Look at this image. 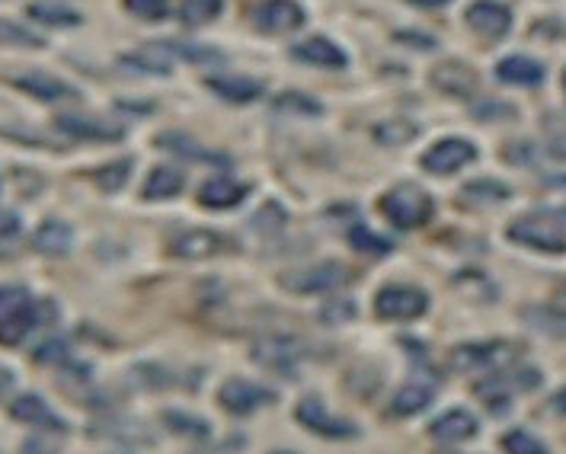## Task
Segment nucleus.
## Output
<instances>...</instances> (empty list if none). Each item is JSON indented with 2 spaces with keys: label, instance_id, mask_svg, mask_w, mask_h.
Segmentation results:
<instances>
[{
  "label": "nucleus",
  "instance_id": "31",
  "mask_svg": "<svg viewBox=\"0 0 566 454\" xmlns=\"http://www.w3.org/2000/svg\"><path fill=\"white\" fill-rule=\"evenodd\" d=\"M0 45H10V48H42L45 42L39 36H32V32L23 29L20 23L0 20Z\"/></svg>",
  "mask_w": 566,
  "mask_h": 454
},
{
  "label": "nucleus",
  "instance_id": "50",
  "mask_svg": "<svg viewBox=\"0 0 566 454\" xmlns=\"http://www.w3.org/2000/svg\"><path fill=\"white\" fill-rule=\"evenodd\" d=\"M551 186H557V189H566V176H551V180H547Z\"/></svg>",
  "mask_w": 566,
  "mask_h": 454
},
{
  "label": "nucleus",
  "instance_id": "49",
  "mask_svg": "<svg viewBox=\"0 0 566 454\" xmlns=\"http://www.w3.org/2000/svg\"><path fill=\"white\" fill-rule=\"evenodd\" d=\"M416 7H426V10H432V7H445L448 0H413Z\"/></svg>",
  "mask_w": 566,
  "mask_h": 454
},
{
  "label": "nucleus",
  "instance_id": "7",
  "mask_svg": "<svg viewBox=\"0 0 566 454\" xmlns=\"http://www.w3.org/2000/svg\"><path fill=\"white\" fill-rule=\"evenodd\" d=\"M55 125L61 128L68 138H80V141H96V144H116L125 138V128L109 125L103 119L84 116V112H61L55 119Z\"/></svg>",
  "mask_w": 566,
  "mask_h": 454
},
{
  "label": "nucleus",
  "instance_id": "52",
  "mask_svg": "<svg viewBox=\"0 0 566 454\" xmlns=\"http://www.w3.org/2000/svg\"><path fill=\"white\" fill-rule=\"evenodd\" d=\"M563 301H566V291H563Z\"/></svg>",
  "mask_w": 566,
  "mask_h": 454
},
{
  "label": "nucleus",
  "instance_id": "19",
  "mask_svg": "<svg viewBox=\"0 0 566 454\" xmlns=\"http://www.w3.org/2000/svg\"><path fill=\"white\" fill-rule=\"evenodd\" d=\"M496 77L503 80V84H512V87H538L544 80V64H538L528 55H509V58L499 61Z\"/></svg>",
  "mask_w": 566,
  "mask_h": 454
},
{
  "label": "nucleus",
  "instance_id": "21",
  "mask_svg": "<svg viewBox=\"0 0 566 454\" xmlns=\"http://www.w3.org/2000/svg\"><path fill=\"white\" fill-rule=\"evenodd\" d=\"M32 247H36L39 253L45 256H64L71 247H74V231L71 224H64L58 218L45 221L36 234H32Z\"/></svg>",
  "mask_w": 566,
  "mask_h": 454
},
{
  "label": "nucleus",
  "instance_id": "48",
  "mask_svg": "<svg viewBox=\"0 0 566 454\" xmlns=\"http://www.w3.org/2000/svg\"><path fill=\"white\" fill-rule=\"evenodd\" d=\"M551 407H554V410H557L560 416H566V387H563V391H557V394H554Z\"/></svg>",
  "mask_w": 566,
  "mask_h": 454
},
{
  "label": "nucleus",
  "instance_id": "24",
  "mask_svg": "<svg viewBox=\"0 0 566 454\" xmlns=\"http://www.w3.org/2000/svg\"><path fill=\"white\" fill-rule=\"evenodd\" d=\"M36 323H39V307H36V301H29L26 307H20V311L10 314L4 323H0V346L23 343Z\"/></svg>",
  "mask_w": 566,
  "mask_h": 454
},
{
  "label": "nucleus",
  "instance_id": "28",
  "mask_svg": "<svg viewBox=\"0 0 566 454\" xmlns=\"http://www.w3.org/2000/svg\"><path fill=\"white\" fill-rule=\"evenodd\" d=\"M164 423H167L176 435H186V439H208V435H212V426H208L205 419L192 416V413L167 410V413H164Z\"/></svg>",
  "mask_w": 566,
  "mask_h": 454
},
{
  "label": "nucleus",
  "instance_id": "25",
  "mask_svg": "<svg viewBox=\"0 0 566 454\" xmlns=\"http://www.w3.org/2000/svg\"><path fill=\"white\" fill-rule=\"evenodd\" d=\"M186 186V176L180 170H173V167H157L151 176H148V183H144V199L148 202H160V199H173V196H180Z\"/></svg>",
  "mask_w": 566,
  "mask_h": 454
},
{
  "label": "nucleus",
  "instance_id": "6",
  "mask_svg": "<svg viewBox=\"0 0 566 454\" xmlns=\"http://www.w3.org/2000/svg\"><path fill=\"white\" fill-rule=\"evenodd\" d=\"M522 355V346H512V343H474V346H464L455 352V368L458 371H474V368H503L512 365L515 359Z\"/></svg>",
  "mask_w": 566,
  "mask_h": 454
},
{
  "label": "nucleus",
  "instance_id": "5",
  "mask_svg": "<svg viewBox=\"0 0 566 454\" xmlns=\"http://www.w3.org/2000/svg\"><path fill=\"white\" fill-rule=\"evenodd\" d=\"M474 160H477V148L471 141L445 138L439 144H432V148L423 154V167L435 176H448V173H458L467 164H474Z\"/></svg>",
  "mask_w": 566,
  "mask_h": 454
},
{
  "label": "nucleus",
  "instance_id": "9",
  "mask_svg": "<svg viewBox=\"0 0 566 454\" xmlns=\"http://www.w3.org/2000/svg\"><path fill=\"white\" fill-rule=\"evenodd\" d=\"M349 279V272L336 263H320L314 269H298V272H288L285 275V288H291L295 295H317V291H330L339 288Z\"/></svg>",
  "mask_w": 566,
  "mask_h": 454
},
{
  "label": "nucleus",
  "instance_id": "41",
  "mask_svg": "<svg viewBox=\"0 0 566 454\" xmlns=\"http://www.w3.org/2000/svg\"><path fill=\"white\" fill-rule=\"evenodd\" d=\"M125 7L141 20H164L167 16V0H125Z\"/></svg>",
  "mask_w": 566,
  "mask_h": 454
},
{
  "label": "nucleus",
  "instance_id": "34",
  "mask_svg": "<svg viewBox=\"0 0 566 454\" xmlns=\"http://www.w3.org/2000/svg\"><path fill=\"white\" fill-rule=\"evenodd\" d=\"M128 176H132V160H116V164H106L100 173H96V183L106 192H116L128 183Z\"/></svg>",
  "mask_w": 566,
  "mask_h": 454
},
{
  "label": "nucleus",
  "instance_id": "11",
  "mask_svg": "<svg viewBox=\"0 0 566 454\" xmlns=\"http://www.w3.org/2000/svg\"><path fill=\"white\" fill-rule=\"evenodd\" d=\"M467 26L487 39H503L512 26V13L509 7L499 4V0H477V4L467 10Z\"/></svg>",
  "mask_w": 566,
  "mask_h": 454
},
{
  "label": "nucleus",
  "instance_id": "2",
  "mask_svg": "<svg viewBox=\"0 0 566 454\" xmlns=\"http://www.w3.org/2000/svg\"><path fill=\"white\" fill-rule=\"evenodd\" d=\"M384 215L391 218V224L410 231V227H423L432 218V199L423 189L416 186H397L384 196Z\"/></svg>",
  "mask_w": 566,
  "mask_h": 454
},
{
  "label": "nucleus",
  "instance_id": "51",
  "mask_svg": "<svg viewBox=\"0 0 566 454\" xmlns=\"http://www.w3.org/2000/svg\"><path fill=\"white\" fill-rule=\"evenodd\" d=\"M563 90H566V74H563Z\"/></svg>",
  "mask_w": 566,
  "mask_h": 454
},
{
  "label": "nucleus",
  "instance_id": "23",
  "mask_svg": "<svg viewBox=\"0 0 566 454\" xmlns=\"http://www.w3.org/2000/svg\"><path fill=\"white\" fill-rule=\"evenodd\" d=\"M218 96H224L228 103H250V100H260L263 96V84L253 77H212L208 80Z\"/></svg>",
  "mask_w": 566,
  "mask_h": 454
},
{
  "label": "nucleus",
  "instance_id": "3",
  "mask_svg": "<svg viewBox=\"0 0 566 454\" xmlns=\"http://www.w3.org/2000/svg\"><path fill=\"white\" fill-rule=\"evenodd\" d=\"M426 307H429L426 291L410 285H387L375 298V311L384 320H416L426 314Z\"/></svg>",
  "mask_w": 566,
  "mask_h": 454
},
{
  "label": "nucleus",
  "instance_id": "45",
  "mask_svg": "<svg viewBox=\"0 0 566 454\" xmlns=\"http://www.w3.org/2000/svg\"><path fill=\"white\" fill-rule=\"evenodd\" d=\"M474 116L477 119H512L515 112H512V106L509 103H480L477 109H474Z\"/></svg>",
  "mask_w": 566,
  "mask_h": 454
},
{
  "label": "nucleus",
  "instance_id": "36",
  "mask_svg": "<svg viewBox=\"0 0 566 454\" xmlns=\"http://www.w3.org/2000/svg\"><path fill=\"white\" fill-rule=\"evenodd\" d=\"M276 109L279 112H295V116H320V103L311 100V96H304V93H282L279 100H276Z\"/></svg>",
  "mask_w": 566,
  "mask_h": 454
},
{
  "label": "nucleus",
  "instance_id": "15",
  "mask_svg": "<svg viewBox=\"0 0 566 454\" xmlns=\"http://www.w3.org/2000/svg\"><path fill=\"white\" fill-rule=\"evenodd\" d=\"M304 23V10L295 0H266L256 10V26L263 32H291Z\"/></svg>",
  "mask_w": 566,
  "mask_h": 454
},
{
  "label": "nucleus",
  "instance_id": "18",
  "mask_svg": "<svg viewBox=\"0 0 566 454\" xmlns=\"http://www.w3.org/2000/svg\"><path fill=\"white\" fill-rule=\"evenodd\" d=\"M13 87L29 93V96H36V100H42V103H55V100H64V96H77V90L64 84V80H58L52 74H39V71L13 77Z\"/></svg>",
  "mask_w": 566,
  "mask_h": 454
},
{
  "label": "nucleus",
  "instance_id": "4",
  "mask_svg": "<svg viewBox=\"0 0 566 454\" xmlns=\"http://www.w3.org/2000/svg\"><path fill=\"white\" fill-rule=\"evenodd\" d=\"M295 416L304 429L323 435V439H352V435H359V426H352L343 416H333L327 407H323L320 397H304L298 403Z\"/></svg>",
  "mask_w": 566,
  "mask_h": 454
},
{
  "label": "nucleus",
  "instance_id": "35",
  "mask_svg": "<svg viewBox=\"0 0 566 454\" xmlns=\"http://www.w3.org/2000/svg\"><path fill=\"white\" fill-rule=\"evenodd\" d=\"M349 243L355 250H362V253H387L394 247L391 240L387 237H378L375 231H368V227H352L349 231Z\"/></svg>",
  "mask_w": 566,
  "mask_h": 454
},
{
  "label": "nucleus",
  "instance_id": "37",
  "mask_svg": "<svg viewBox=\"0 0 566 454\" xmlns=\"http://www.w3.org/2000/svg\"><path fill=\"white\" fill-rule=\"evenodd\" d=\"M464 199H480V202H496V199H509V189L499 180H474L464 186Z\"/></svg>",
  "mask_w": 566,
  "mask_h": 454
},
{
  "label": "nucleus",
  "instance_id": "22",
  "mask_svg": "<svg viewBox=\"0 0 566 454\" xmlns=\"http://www.w3.org/2000/svg\"><path fill=\"white\" fill-rule=\"evenodd\" d=\"M157 144H160V148L173 151V154H183L186 160H196V164H215V167H228L231 164V160L224 157V154L205 151L189 135H180V132H167L164 138H157Z\"/></svg>",
  "mask_w": 566,
  "mask_h": 454
},
{
  "label": "nucleus",
  "instance_id": "47",
  "mask_svg": "<svg viewBox=\"0 0 566 454\" xmlns=\"http://www.w3.org/2000/svg\"><path fill=\"white\" fill-rule=\"evenodd\" d=\"M547 151H551L554 157H560V160H566V135H560L557 141H551V148H547Z\"/></svg>",
  "mask_w": 566,
  "mask_h": 454
},
{
  "label": "nucleus",
  "instance_id": "16",
  "mask_svg": "<svg viewBox=\"0 0 566 454\" xmlns=\"http://www.w3.org/2000/svg\"><path fill=\"white\" fill-rule=\"evenodd\" d=\"M253 355L276 371H295V365L301 359V346L291 336H266L256 343Z\"/></svg>",
  "mask_w": 566,
  "mask_h": 454
},
{
  "label": "nucleus",
  "instance_id": "40",
  "mask_svg": "<svg viewBox=\"0 0 566 454\" xmlns=\"http://www.w3.org/2000/svg\"><path fill=\"white\" fill-rule=\"evenodd\" d=\"M375 135L381 144H391V148H397V144H407L416 138V125L410 122H387V125H378Z\"/></svg>",
  "mask_w": 566,
  "mask_h": 454
},
{
  "label": "nucleus",
  "instance_id": "46",
  "mask_svg": "<svg viewBox=\"0 0 566 454\" xmlns=\"http://www.w3.org/2000/svg\"><path fill=\"white\" fill-rule=\"evenodd\" d=\"M13 387V371H7L4 365H0V400H4V394Z\"/></svg>",
  "mask_w": 566,
  "mask_h": 454
},
{
  "label": "nucleus",
  "instance_id": "33",
  "mask_svg": "<svg viewBox=\"0 0 566 454\" xmlns=\"http://www.w3.org/2000/svg\"><path fill=\"white\" fill-rule=\"evenodd\" d=\"M0 135L16 138V141H23V144H42L39 132H32V128H26V125L10 112V106H0Z\"/></svg>",
  "mask_w": 566,
  "mask_h": 454
},
{
  "label": "nucleus",
  "instance_id": "13",
  "mask_svg": "<svg viewBox=\"0 0 566 454\" xmlns=\"http://www.w3.org/2000/svg\"><path fill=\"white\" fill-rule=\"evenodd\" d=\"M224 250V237L218 231H205V227H192L170 240V253L180 259H208Z\"/></svg>",
  "mask_w": 566,
  "mask_h": 454
},
{
  "label": "nucleus",
  "instance_id": "44",
  "mask_svg": "<svg viewBox=\"0 0 566 454\" xmlns=\"http://www.w3.org/2000/svg\"><path fill=\"white\" fill-rule=\"evenodd\" d=\"M352 314H355V307L349 301H339V304H327V307H323L320 320L323 323H346V320H352Z\"/></svg>",
  "mask_w": 566,
  "mask_h": 454
},
{
  "label": "nucleus",
  "instance_id": "14",
  "mask_svg": "<svg viewBox=\"0 0 566 454\" xmlns=\"http://www.w3.org/2000/svg\"><path fill=\"white\" fill-rule=\"evenodd\" d=\"M429 432L439 445H461V442L477 435V416H471L467 410H448L435 419V423L429 426Z\"/></svg>",
  "mask_w": 566,
  "mask_h": 454
},
{
  "label": "nucleus",
  "instance_id": "17",
  "mask_svg": "<svg viewBox=\"0 0 566 454\" xmlns=\"http://www.w3.org/2000/svg\"><path fill=\"white\" fill-rule=\"evenodd\" d=\"M291 55H295L301 64H314V68H346V55L343 48H336L330 39L323 36H314L307 42H298L295 48H291Z\"/></svg>",
  "mask_w": 566,
  "mask_h": 454
},
{
  "label": "nucleus",
  "instance_id": "1",
  "mask_svg": "<svg viewBox=\"0 0 566 454\" xmlns=\"http://www.w3.org/2000/svg\"><path fill=\"white\" fill-rule=\"evenodd\" d=\"M509 237L515 243H525V247L541 250V253H563L566 250V231L557 224V218L551 212L515 218L509 224Z\"/></svg>",
  "mask_w": 566,
  "mask_h": 454
},
{
  "label": "nucleus",
  "instance_id": "30",
  "mask_svg": "<svg viewBox=\"0 0 566 454\" xmlns=\"http://www.w3.org/2000/svg\"><path fill=\"white\" fill-rule=\"evenodd\" d=\"M218 13H221V0H183L180 20L186 26H205L218 20Z\"/></svg>",
  "mask_w": 566,
  "mask_h": 454
},
{
  "label": "nucleus",
  "instance_id": "29",
  "mask_svg": "<svg viewBox=\"0 0 566 454\" xmlns=\"http://www.w3.org/2000/svg\"><path fill=\"white\" fill-rule=\"evenodd\" d=\"M29 16L39 20L45 26H80V13H74L71 7H61V4H29Z\"/></svg>",
  "mask_w": 566,
  "mask_h": 454
},
{
  "label": "nucleus",
  "instance_id": "20",
  "mask_svg": "<svg viewBox=\"0 0 566 454\" xmlns=\"http://www.w3.org/2000/svg\"><path fill=\"white\" fill-rule=\"evenodd\" d=\"M435 87L451 93V96H471L477 90V71L467 68L461 61H445L432 71Z\"/></svg>",
  "mask_w": 566,
  "mask_h": 454
},
{
  "label": "nucleus",
  "instance_id": "43",
  "mask_svg": "<svg viewBox=\"0 0 566 454\" xmlns=\"http://www.w3.org/2000/svg\"><path fill=\"white\" fill-rule=\"evenodd\" d=\"M64 359H68V346H64V339H45V343L36 349L39 365H55V362H64Z\"/></svg>",
  "mask_w": 566,
  "mask_h": 454
},
{
  "label": "nucleus",
  "instance_id": "42",
  "mask_svg": "<svg viewBox=\"0 0 566 454\" xmlns=\"http://www.w3.org/2000/svg\"><path fill=\"white\" fill-rule=\"evenodd\" d=\"M122 68L144 71V74H170V64L148 58V55H122Z\"/></svg>",
  "mask_w": 566,
  "mask_h": 454
},
{
  "label": "nucleus",
  "instance_id": "8",
  "mask_svg": "<svg viewBox=\"0 0 566 454\" xmlns=\"http://www.w3.org/2000/svg\"><path fill=\"white\" fill-rule=\"evenodd\" d=\"M541 384V375L531 368H512L506 375H493L487 381L477 384V397L483 403H490V407H499V403H506L512 397V391H528V387Z\"/></svg>",
  "mask_w": 566,
  "mask_h": 454
},
{
  "label": "nucleus",
  "instance_id": "12",
  "mask_svg": "<svg viewBox=\"0 0 566 454\" xmlns=\"http://www.w3.org/2000/svg\"><path fill=\"white\" fill-rule=\"evenodd\" d=\"M10 416L16 423H29V426H39V429H52V432H64L68 423L48 407V403L39 394H23L10 403Z\"/></svg>",
  "mask_w": 566,
  "mask_h": 454
},
{
  "label": "nucleus",
  "instance_id": "10",
  "mask_svg": "<svg viewBox=\"0 0 566 454\" xmlns=\"http://www.w3.org/2000/svg\"><path fill=\"white\" fill-rule=\"evenodd\" d=\"M266 403H272V391H266V387L253 384L247 378H234L221 387V407L237 416H247L253 410L266 407Z\"/></svg>",
  "mask_w": 566,
  "mask_h": 454
},
{
  "label": "nucleus",
  "instance_id": "32",
  "mask_svg": "<svg viewBox=\"0 0 566 454\" xmlns=\"http://www.w3.org/2000/svg\"><path fill=\"white\" fill-rule=\"evenodd\" d=\"M23 237V221L16 212H7V208H0V256L13 253V247L20 243Z\"/></svg>",
  "mask_w": 566,
  "mask_h": 454
},
{
  "label": "nucleus",
  "instance_id": "38",
  "mask_svg": "<svg viewBox=\"0 0 566 454\" xmlns=\"http://www.w3.org/2000/svg\"><path fill=\"white\" fill-rule=\"evenodd\" d=\"M32 298L23 285H0V323H4L10 314H16L20 307H26Z\"/></svg>",
  "mask_w": 566,
  "mask_h": 454
},
{
  "label": "nucleus",
  "instance_id": "39",
  "mask_svg": "<svg viewBox=\"0 0 566 454\" xmlns=\"http://www.w3.org/2000/svg\"><path fill=\"white\" fill-rule=\"evenodd\" d=\"M503 448L512 451V454H544L547 451V445L541 439H535V435H528L522 429L503 435Z\"/></svg>",
  "mask_w": 566,
  "mask_h": 454
},
{
  "label": "nucleus",
  "instance_id": "26",
  "mask_svg": "<svg viewBox=\"0 0 566 454\" xmlns=\"http://www.w3.org/2000/svg\"><path fill=\"white\" fill-rule=\"evenodd\" d=\"M244 196H247V186L234 180H212L199 192L202 205L208 208H234L237 202H244Z\"/></svg>",
  "mask_w": 566,
  "mask_h": 454
},
{
  "label": "nucleus",
  "instance_id": "27",
  "mask_svg": "<svg viewBox=\"0 0 566 454\" xmlns=\"http://www.w3.org/2000/svg\"><path fill=\"white\" fill-rule=\"evenodd\" d=\"M432 403V387L429 384H407L403 391H397L394 403H391V413L394 416H413L419 410H426Z\"/></svg>",
  "mask_w": 566,
  "mask_h": 454
}]
</instances>
